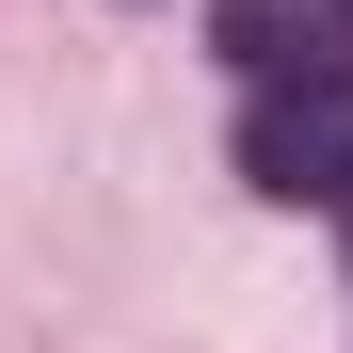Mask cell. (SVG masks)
I'll return each mask as SVG.
<instances>
[{
  "label": "cell",
  "instance_id": "6da1fadb",
  "mask_svg": "<svg viewBox=\"0 0 353 353\" xmlns=\"http://www.w3.org/2000/svg\"><path fill=\"white\" fill-rule=\"evenodd\" d=\"M241 176H257L273 209H337L353 225V65L337 81H273L241 112Z\"/></svg>",
  "mask_w": 353,
  "mask_h": 353
},
{
  "label": "cell",
  "instance_id": "7a4b0ae2",
  "mask_svg": "<svg viewBox=\"0 0 353 353\" xmlns=\"http://www.w3.org/2000/svg\"><path fill=\"white\" fill-rule=\"evenodd\" d=\"M337 17H353V0H337Z\"/></svg>",
  "mask_w": 353,
  "mask_h": 353
}]
</instances>
